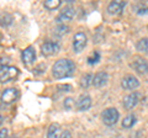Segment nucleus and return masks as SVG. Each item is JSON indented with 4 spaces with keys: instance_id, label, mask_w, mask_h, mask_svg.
<instances>
[{
    "instance_id": "6",
    "label": "nucleus",
    "mask_w": 148,
    "mask_h": 138,
    "mask_svg": "<svg viewBox=\"0 0 148 138\" xmlns=\"http://www.w3.org/2000/svg\"><path fill=\"white\" fill-rule=\"evenodd\" d=\"M41 51H42L43 56H53L59 51V44L57 42H53V41H47L42 44L41 47Z\"/></svg>"
},
{
    "instance_id": "23",
    "label": "nucleus",
    "mask_w": 148,
    "mask_h": 138,
    "mask_svg": "<svg viewBox=\"0 0 148 138\" xmlns=\"http://www.w3.org/2000/svg\"><path fill=\"white\" fill-rule=\"evenodd\" d=\"M138 14H148V1L140 4V6H138Z\"/></svg>"
},
{
    "instance_id": "19",
    "label": "nucleus",
    "mask_w": 148,
    "mask_h": 138,
    "mask_svg": "<svg viewBox=\"0 0 148 138\" xmlns=\"http://www.w3.org/2000/svg\"><path fill=\"white\" fill-rule=\"evenodd\" d=\"M61 4H62L61 0H46L43 3V5L46 9H48V10H54V9L61 6Z\"/></svg>"
},
{
    "instance_id": "1",
    "label": "nucleus",
    "mask_w": 148,
    "mask_h": 138,
    "mask_svg": "<svg viewBox=\"0 0 148 138\" xmlns=\"http://www.w3.org/2000/svg\"><path fill=\"white\" fill-rule=\"evenodd\" d=\"M75 66L71 59H59L52 67V74L56 79H64L74 74Z\"/></svg>"
},
{
    "instance_id": "14",
    "label": "nucleus",
    "mask_w": 148,
    "mask_h": 138,
    "mask_svg": "<svg viewBox=\"0 0 148 138\" xmlns=\"http://www.w3.org/2000/svg\"><path fill=\"white\" fill-rule=\"evenodd\" d=\"M108 79H109L108 73H105V72H99L98 74H95L94 78H92L91 84H94V86H96V88H100V86H103V85L106 84Z\"/></svg>"
},
{
    "instance_id": "12",
    "label": "nucleus",
    "mask_w": 148,
    "mask_h": 138,
    "mask_svg": "<svg viewBox=\"0 0 148 138\" xmlns=\"http://www.w3.org/2000/svg\"><path fill=\"white\" fill-rule=\"evenodd\" d=\"M125 5H126L125 1H120V0H117V1H111L108 6V11L111 15H119V14L122 12Z\"/></svg>"
},
{
    "instance_id": "24",
    "label": "nucleus",
    "mask_w": 148,
    "mask_h": 138,
    "mask_svg": "<svg viewBox=\"0 0 148 138\" xmlns=\"http://www.w3.org/2000/svg\"><path fill=\"white\" fill-rule=\"evenodd\" d=\"M74 106V100L72 98H67L64 100V107L67 110H72V107Z\"/></svg>"
},
{
    "instance_id": "5",
    "label": "nucleus",
    "mask_w": 148,
    "mask_h": 138,
    "mask_svg": "<svg viewBox=\"0 0 148 138\" xmlns=\"http://www.w3.org/2000/svg\"><path fill=\"white\" fill-rule=\"evenodd\" d=\"M17 98H18V90L15 88L5 89L1 94V101L5 104H11L14 101H16Z\"/></svg>"
},
{
    "instance_id": "26",
    "label": "nucleus",
    "mask_w": 148,
    "mask_h": 138,
    "mask_svg": "<svg viewBox=\"0 0 148 138\" xmlns=\"http://www.w3.org/2000/svg\"><path fill=\"white\" fill-rule=\"evenodd\" d=\"M8 62H9L8 59H0V72H1L3 69L6 67V63H8Z\"/></svg>"
},
{
    "instance_id": "28",
    "label": "nucleus",
    "mask_w": 148,
    "mask_h": 138,
    "mask_svg": "<svg viewBox=\"0 0 148 138\" xmlns=\"http://www.w3.org/2000/svg\"><path fill=\"white\" fill-rule=\"evenodd\" d=\"M1 123H3V116L0 115V126H1Z\"/></svg>"
},
{
    "instance_id": "21",
    "label": "nucleus",
    "mask_w": 148,
    "mask_h": 138,
    "mask_svg": "<svg viewBox=\"0 0 148 138\" xmlns=\"http://www.w3.org/2000/svg\"><path fill=\"white\" fill-rule=\"evenodd\" d=\"M100 61V54H99V52H94L91 54L90 57H88V63L89 64H95V63H98Z\"/></svg>"
},
{
    "instance_id": "4",
    "label": "nucleus",
    "mask_w": 148,
    "mask_h": 138,
    "mask_svg": "<svg viewBox=\"0 0 148 138\" xmlns=\"http://www.w3.org/2000/svg\"><path fill=\"white\" fill-rule=\"evenodd\" d=\"M85 46H86V36H85L84 32H78V33L74 35L73 48L77 53L82 52V51L85 48Z\"/></svg>"
},
{
    "instance_id": "9",
    "label": "nucleus",
    "mask_w": 148,
    "mask_h": 138,
    "mask_svg": "<svg viewBox=\"0 0 148 138\" xmlns=\"http://www.w3.org/2000/svg\"><path fill=\"white\" fill-rule=\"evenodd\" d=\"M21 58H22V62L25 64H31L35 62L36 59V52H35V48L34 47H27L22 51L21 53Z\"/></svg>"
},
{
    "instance_id": "16",
    "label": "nucleus",
    "mask_w": 148,
    "mask_h": 138,
    "mask_svg": "<svg viewBox=\"0 0 148 138\" xmlns=\"http://www.w3.org/2000/svg\"><path fill=\"white\" fill-rule=\"evenodd\" d=\"M135 123H136V116L135 115H128V116H126L123 118L122 127L123 128H131V127H133Z\"/></svg>"
},
{
    "instance_id": "15",
    "label": "nucleus",
    "mask_w": 148,
    "mask_h": 138,
    "mask_svg": "<svg viewBox=\"0 0 148 138\" xmlns=\"http://www.w3.org/2000/svg\"><path fill=\"white\" fill-rule=\"evenodd\" d=\"M59 136H61V126L58 123H52L48 127L47 138H59Z\"/></svg>"
},
{
    "instance_id": "18",
    "label": "nucleus",
    "mask_w": 148,
    "mask_h": 138,
    "mask_svg": "<svg viewBox=\"0 0 148 138\" xmlns=\"http://www.w3.org/2000/svg\"><path fill=\"white\" fill-rule=\"evenodd\" d=\"M12 24V16L10 14H1L0 15V25L3 27H8Z\"/></svg>"
},
{
    "instance_id": "8",
    "label": "nucleus",
    "mask_w": 148,
    "mask_h": 138,
    "mask_svg": "<svg viewBox=\"0 0 148 138\" xmlns=\"http://www.w3.org/2000/svg\"><path fill=\"white\" fill-rule=\"evenodd\" d=\"M131 67L135 69L137 73H141V74H145V73L148 72V63L143 58H140V57H137L135 61L131 63Z\"/></svg>"
},
{
    "instance_id": "13",
    "label": "nucleus",
    "mask_w": 148,
    "mask_h": 138,
    "mask_svg": "<svg viewBox=\"0 0 148 138\" xmlns=\"http://www.w3.org/2000/svg\"><path fill=\"white\" fill-rule=\"evenodd\" d=\"M137 104H138V95L136 93H132V94H130L127 96H125L123 106L126 110H132Z\"/></svg>"
},
{
    "instance_id": "3",
    "label": "nucleus",
    "mask_w": 148,
    "mask_h": 138,
    "mask_svg": "<svg viewBox=\"0 0 148 138\" xmlns=\"http://www.w3.org/2000/svg\"><path fill=\"white\" fill-rule=\"evenodd\" d=\"M18 75V69L16 67H5L0 72V83H6V81H10L12 79Z\"/></svg>"
},
{
    "instance_id": "10",
    "label": "nucleus",
    "mask_w": 148,
    "mask_h": 138,
    "mask_svg": "<svg viewBox=\"0 0 148 138\" xmlns=\"http://www.w3.org/2000/svg\"><path fill=\"white\" fill-rule=\"evenodd\" d=\"M91 106V99L89 95H80L79 99L77 101V107L79 111H86V110H89Z\"/></svg>"
},
{
    "instance_id": "7",
    "label": "nucleus",
    "mask_w": 148,
    "mask_h": 138,
    "mask_svg": "<svg viewBox=\"0 0 148 138\" xmlns=\"http://www.w3.org/2000/svg\"><path fill=\"white\" fill-rule=\"evenodd\" d=\"M121 85H122V88L126 89V90H133V89H137L138 86H140V81H138V79L136 77L127 75L122 79Z\"/></svg>"
},
{
    "instance_id": "20",
    "label": "nucleus",
    "mask_w": 148,
    "mask_h": 138,
    "mask_svg": "<svg viewBox=\"0 0 148 138\" xmlns=\"http://www.w3.org/2000/svg\"><path fill=\"white\" fill-rule=\"evenodd\" d=\"M91 81H92V75L91 74H85L84 77L82 78L80 85L83 86V88H88V86L91 84Z\"/></svg>"
},
{
    "instance_id": "11",
    "label": "nucleus",
    "mask_w": 148,
    "mask_h": 138,
    "mask_svg": "<svg viewBox=\"0 0 148 138\" xmlns=\"http://www.w3.org/2000/svg\"><path fill=\"white\" fill-rule=\"evenodd\" d=\"M74 15H75V11H74V9L71 8V6H68V8H66L57 16V22L62 24V22H66V21H71L73 17H74Z\"/></svg>"
},
{
    "instance_id": "17",
    "label": "nucleus",
    "mask_w": 148,
    "mask_h": 138,
    "mask_svg": "<svg viewBox=\"0 0 148 138\" xmlns=\"http://www.w3.org/2000/svg\"><path fill=\"white\" fill-rule=\"evenodd\" d=\"M137 49L140 52L145 53V54H148V38H142L137 42Z\"/></svg>"
},
{
    "instance_id": "27",
    "label": "nucleus",
    "mask_w": 148,
    "mask_h": 138,
    "mask_svg": "<svg viewBox=\"0 0 148 138\" xmlns=\"http://www.w3.org/2000/svg\"><path fill=\"white\" fill-rule=\"evenodd\" d=\"M62 138H72L71 132H69V131H64L63 135H62Z\"/></svg>"
},
{
    "instance_id": "22",
    "label": "nucleus",
    "mask_w": 148,
    "mask_h": 138,
    "mask_svg": "<svg viewBox=\"0 0 148 138\" xmlns=\"http://www.w3.org/2000/svg\"><path fill=\"white\" fill-rule=\"evenodd\" d=\"M68 27L67 26H64V25H61V26H58L57 29H56V33L57 35H59V36H62V35H64V33H67L68 32Z\"/></svg>"
},
{
    "instance_id": "2",
    "label": "nucleus",
    "mask_w": 148,
    "mask_h": 138,
    "mask_svg": "<svg viewBox=\"0 0 148 138\" xmlns=\"http://www.w3.org/2000/svg\"><path fill=\"white\" fill-rule=\"evenodd\" d=\"M119 111L116 109H114V107H109V109H106L105 111L103 112V121L105 125H108V126H112L115 125V123L117 122V120H119Z\"/></svg>"
},
{
    "instance_id": "25",
    "label": "nucleus",
    "mask_w": 148,
    "mask_h": 138,
    "mask_svg": "<svg viewBox=\"0 0 148 138\" xmlns=\"http://www.w3.org/2000/svg\"><path fill=\"white\" fill-rule=\"evenodd\" d=\"M8 128H3V130H0V138H8Z\"/></svg>"
}]
</instances>
